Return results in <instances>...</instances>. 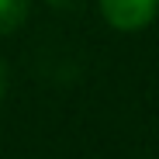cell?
I'll return each mask as SVG.
<instances>
[{"mask_svg": "<svg viewBox=\"0 0 159 159\" xmlns=\"http://www.w3.org/2000/svg\"><path fill=\"white\" fill-rule=\"evenodd\" d=\"M159 0H100L104 21L118 31H142L156 17Z\"/></svg>", "mask_w": 159, "mask_h": 159, "instance_id": "obj_1", "label": "cell"}, {"mask_svg": "<svg viewBox=\"0 0 159 159\" xmlns=\"http://www.w3.org/2000/svg\"><path fill=\"white\" fill-rule=\"evenodd\" d=\"M28 17V0H0V35L17 31Z\"/></svg>", "mask_w": 159, "mask_h": 159, "instance_id": "obj_2", "label": "cell"}, {"mask_svg": "<svg viewBox=\"0 0 159 159\" xmlns=\"http://www.w3.org/2000/svg\"><path fill=\"white\" fill-rule=\"evenodd\" d=\"M4 90H7V69H4V62H0V97H4Z\"/></svg>", "mask_w": 159, "mask_h": 159, "instance_id": "obj_3", "label": "cell"}]
</instances>
